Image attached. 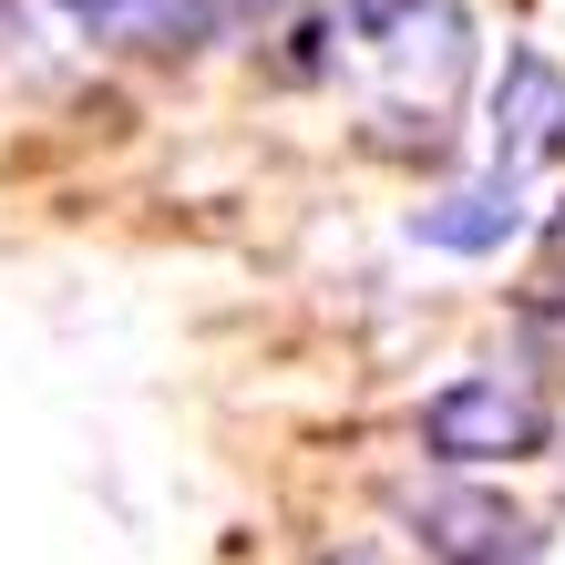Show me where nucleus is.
<instances>
[{"label": "nucleus", "instance_id": "423d86ee", "mask_svg": "<svg viewBox=\"0 0 565 565\" xmlns=\"http://www.w3.org/2000/svg\"><path fill=\"white\" fill-rule=\"evenodd\" d=\"M62 11L104 52H206V42H226L216 0H62Z\"/></svg>", "mask_w": 565, "mask_h": 565}, {"label": "nucleus", "instance_id": "7ed1b4c3", "mask_svg": "<svg viewBox=\"0 0 565 565\" xmlns=\"http://www.w3.org/2000/svg\"><path fill=\"white\" fill-rule=\"evenodd\" d=\"M535 164H565V62L514 42L493 73V175L524 185Z\"/></svg>", "mask_w": 565, "mask_h": 565}, {"label": "nucleus", "instance_id": "0eeeda50", "mask_svg": "<svg viewBox=\"0 0 565 565\" xmlns=\"http://www.w3.org/2000/svg\"><path fill=\"white\" fill-rule=\"evenodd\" d=\"M319 565H391L381 545H340V555H319Z\"/></svg>", "mask_w": 565, "mask_h": 565}, {"label": "nucleus", "instance_id": "39448f33", "mask_svg": "<svg viewBox=\"0 0 565 565\" xmlns=\"http://www.w3.org/2000/svg\"><path fill=\"white\" fill-rule=\"evenodd\" d=\"M402 237L431 247V257H504V247L524 237V185H504V175L452 185V195H431V206L402 216Z\"/></svg>", "mask_w": 565, "mask_h": 565}, {"label": "nucleus", "instance_id": "20e7f679", "mask_svg": "<svg viewBox=\"0 0 565 565\" xmlns=\"http://www.w3.org/2000/svg\"><path fill=\"white\" fill-rule=\"evenodd\" d=\"M412 535L431 565H545V535L493 493H412Z\"/></svg>", "mask_w": 565, "mask_h": 565}, {"label": "nucleus", "instance_id": "f257e3e1", "mask_svg": "<svg viewBox=\"0 0 565 565\" xmlns=\"http://www.w3.org/2000/svg\"><path fill=\"white\" fill-rule=\"evenodd\" d=\"M545 431H555L545 391H524L514 371H462V381H443V391L422 402V452L443 462V473L535 462V452H545Z\"/></svg>", "mask_w": 565, "mask_h": 565}, {"label": "nucleus", "instance_id": "f03ea898", "mask_svg": "<svg viewBox=\"0 0 565 565\" xmlns=\"http://www.w3.org/2000/svg\"><path fill=\"white\" fill-rule=\"evenodd\" d=\"M360 42H371L381 73H402L422 104H452V83L473 73V21L462 0H350Z\"/></svg>", "mask_w": 565, "mask_h": 565}]
</instances>
